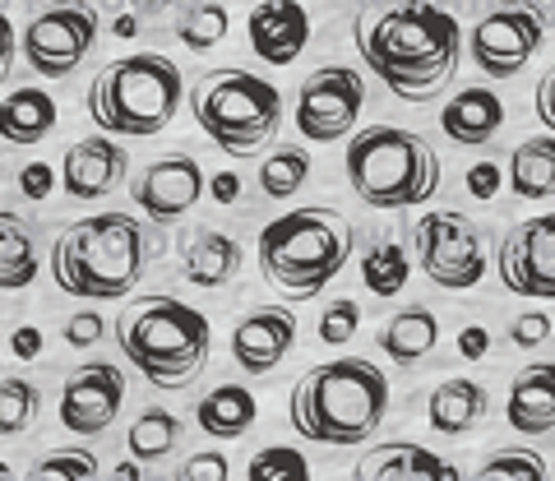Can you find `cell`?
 <instances>
[{
    "instance_id": "obj_37",
    "label": "cell",
    "mask_w": 555,
    "mask_h": 481,
    "mask_svg": "<svg viewBox=\"0 0 555 481\" xmlns=\"http://www.w3.org/2000/svg\"><path fill=\"white\" fill-rule=\"evenodd\" d=\"M357 329H361V306L352 297L324 306V315H320V342H328V348H343L347 338H357Z\"/></svg>"
},
{
    "instance_id": "obj_6",
    "label": "cell",
    "mask_w": 555,
    "mask_h": 481,
    "mask_svg": "<svg viewBox=\"0 0 555 481\" xmlns=\"http://www.w3.org/2000/svg\"><path fill=\"white\" fill-rule=\"evenodd\" d=\"M181 98L185 79L177 61H167L163 51H130V56L102 65L89 83V116L98 130L116 134V140H149L171 126Z\"/></svg>"
},
{
    "instance_id": "obj_48",
    "label": "cell",
    "mask_w": 555,
    "mask_h": 481,
    "mask_svg": "<svg viewBox=\"0 0 555 481\" xmlns=\"http://www.w3.org/2000/svg\"><path fill=\"white\" fill-rule=\"evenodd\" d=\"M112 32H116V38H134V32H139V20H134V14H120V20L112 24Z\"/></svg>"
},
{
    "instance_id": "obj_38",
    "label": "cell",
    "mask_w": 555,
    "mask_h": 481,
    "mask_svg": "<svg viewBox=\"0 0 555 481\" xmlns=\"http://www.w3.org/2000/svg\"><path fill=\"white\" fill-rule=\"evenodd\" d=\"M546 338H551V315L546 311H524V315L509 320V342L514 348L532 352V348H542Z\"/></svg>"
},
{
    "instance_id": "obj_51",
    "label": "cell",
    "mask_w": 555,
    "mask_h": 481,
    "mask_svg": "<svg viewBox=\"0 0 555 481\" xmlns=\"http://www.w3.org/2000/svg\"><path fill=\"white\" fill-rule=\"evenodd\" d=\"M0 481H14V472H10V463L0 458Z\"/></svg>"
},
{
    "instance_id": "obj_25",
    "label": "cell",
    "mask_w": 555,
    "mask_h": 481,
    "mask_svg": "<svg viewBox=\"0 0 555 481\" xmlns=\"http://www.w3.org/2000/svg\"><path fill=\"white\" fill-rule=\"evenodd\" d=\"M436 338H440L436 311H426V306H403V311H393L385 324H379L375 342L389 352V361H398V366H416L422 356L436 352Z\"/></svg>"
},
{
    "instance_id": "obj_33",
    "label": "cell",
    "mask_w": 555,
    "mask_h": 481,
    "mask_svg": "<svg viewBox=\"0 0 555 481\" xmlns=\"http://www.w3.org/2000/svg\"><path fill=\"white\" fill-rule=\"evenodd\" d=\"M228 10L222 5H190L181 20H177V42H185L190 51H208L218 42H228Z\"/></svg>"
},
{
    "instance_id": "obj_12",
    "label": "cell",
    "mask_w": 555,
    "mask_h": 481,
    "mask_svg": "<svg viewBox=\"0 0 555 481\" xmlns=\"http://www.w3.org/2000/svg\"><path fill=\"white\" fill-rule=\"evenodd\" d=\"M366 107V83L352 65H324L297 93V130L310 144H338L352 134Z\"/></svg>"
},
{
    "instance_id": "obj_29",
    "label": "cell",
    "mask_w": 555,
    "mask_h": 481,
    "mask_svg": "<svg viewBox=\"0 0 555 481\" xmlns=\"http://www.w3.org/2000/svg\"><path fill=\"white\" fill-rule=\"evenodd\" d=\"M408 273H412L408 250L398 246V240H389V236L371 240L366 255H361V283H366L371 297H385V301L398 297V291L408 287Z\"/></svg>"
},
{
    "instance_id": "obj_4",
    "label": "cell",
    "mask_w": 555,
    "mask_h": 481,
    "mask_svg": "<svg viewBox=\"0 0 555 481\" xmlns=\"http://www.w3.org/2000/svg\"><path fill=\"white\" fill-rule=\"evenodd\" d=\"M112 334L120 342L130 366L158 389H185L208 361V320L195 306H185L163 291L130 297L112 320Z\"/></svg>"
},
{
    "instance_id": "obj_9",
    "label": "cell",
    "mask_w": 555,
    "mask_h": 481,
    "mask_svg": "<svg viewBox=\"0 0 555 481\" xmlns=\"http://www.w3.org/2000/svg\"><path fill=\"white\" fill-rule=\"evenodd\" d=\"M412 255H416V269L444 291L477 287L486 278V269H491L486 232L473 218L449 213V209L422 213L412 222Z\"/></svg>"
},
{
    "instance_id": "obj_24",
    "label": "cell",
    "mask_w": 555,
    "mask_h": 481,
    "mask_svg": "<svg viewBox=\"0 0 555 481\" xmlns=\"http://www.w3.org/2000/svg\"><path fill=\"white\" fill-rule=\"evenodd\" d=\"M185 283H195L204 291H214V287H228L236 273H241V246L228 236V232H218V227H204L185 240Z\"/></svg>"
},
{
    "instance_id": "obj_31",
    "label": "cell",
    "mask_w": 555,
    "mask_h": 481,
    "mask_svg": "<svg viewBox=\"0 0 555 481\" xmlns=\"http://www.w3.org/2000/svg\"><path fill=\"white\" fill-rule=\"evenodd\" d=\"M310 177V153L301 144H278L264 162H259V191L269 199H292Z\"/></svg>"
},
{
    "instance_id": "obj_21",
    "label": "cell",
    "mask_w": 555,
    "mask_h": 481,
    "mask_svg": "<svg viewBox=\"0 0 555 481\" xmlns=\"http://www.w3.org/2000/svg\"><path fill=\"white\" fill-rule=\"evenodd\" d=\"M505 421L518 435H551L555 431V361H532L514 375L509 399H505Z\"/></svg>"
},
{
    "instance_id": "obj_22",
    "label": "cell",
    "mask_w": 555,
    "mask_h": 481,
    "mask_svg": "<svg viewBox=\"0 0 555 481\" xmlns=\"http://www.w3.org/2000/svg\"><path fill=\"white\" fill-rule=\"evenodd\" d=\"M56 120H61L56 98L47 89H38V83H28V89H14L5 102H0V140L14 144V148H33L56 130Z\"/></svg>"
},
{
    "instance_id": "obj_47",
    "label": "cell",
    "mask_w": 555,
    "mask_h": 481,
    "mask_svg": "<svg viewBox=\"0 0 555 481\" xmlns=\"http://www.w3.org/2000/svg\"><path fill=\"white\" fill-rule=\"evenodd\" d=\"M208 195H214L218 204H236V195H241V181H236V171H218V177L208 181Z\"/></svg>"
},
{
    "instance_id": "obj_1",
    "label": "cell",
    "mask_w": 555,
    "mask_h": 481,
    "mask_svg": "<svg viewBox=\"0 0 555 481\" xmlns=\"http://www.w3.org/2000/svg\"><path fill=\"white\" fill-rule=\"evenodd\" d=\"M352 38L366 70L403 102L444 93L463 56L459 20L430 0H366L352 20Z\"/></svg>"
},
{
    "instance_id": "obj_23",
    "label": "cell",
    "mask_w": 555,
    "mask_h": 481,
    "mask_svg": "<svg viewBox=\"0 0 555 481\" xmlns=\"http://www.w3.org/2000/svg\"><path fill=\"white\" fill-rule=\"evenodd\" d=\"M486 407H491V399H486V389L477 380H440L436 389H430L426 399V421L436 435H467L477 431Z\"/></svg>"
},
{
    "instance_id": "obj_10",
    "label": "cell",
    "mask_w": 555,
    "mask_h": 481,
    "mask_svg": "<svg viewBox=\"0 0 555 481\" xmlns=\"http://www.w3.org/2000/svg\"><path fill=\"white\" fill-rule=\"evenodd\" d=\"M98 42V10L65 0L42 14H33V24L24 28V61L33 65V75L42 79H69L83 65V56Z\"/></svg>"
},
{
    "instance_id": "obj_26",
    "label": "cell",
    "mask_w": 555,
    "mask_h": 481,
    "mask_svg": "<svg viewBox=\"0 0 555 481\" xmlns=\"http://www.w3.org/2000/svg\"><path fill=\"white\" fill-rule=\"evenodd\" d=\"M38 273H42V255L33 222L0 209V291H24L38 283Z\"/></svg>"
},
{
    "instance_id": "obj_14",
    "label": "cell",
    "mask_w": 555,
    "mask_h": 481,
    "mask_svg": "<svg viewBox=\"0 0 555 481\" xmlns=\"http://www.w3.org/2000/svg\"><path fill=\"white\" fill-rule=\"evenodd\" d=\"M126 403V375L112 361H83L61 385V426L75 435H102Z\"/></svg>"
},
{
    "instance_id": "obj_36",
    "label": "cell",
    "mask_w": 555,
    "mask_h": 481,
    "mask_svg": "<svg viewBox=\"0 0 555 481\" xmlns=\"http://www.w3.org/2000/svg\"><path fill=\"white\" fill-rule=\"evenodd\" d=\"M24 481H98V458L93 450H56L33 463Z\"/></svg>"
},
{
    "instance_id": "obj_8",
    "label": "cell",
    "mask_w": 555,
    "mask_h": 481,
    "mask_svg": "<svg viewBox=\"0 0 555 481\" xmlns=\"http://www.w3.org/2000/svg\"><path fill=\"white\" fill-rule=\"evenodd\" d=\"M190 116L228 158H246L278 134L283 98L269 79L236 70V65H218L190 89Z\"/></svg>"
},
{
    "instance_id": "obj_50",
    "label": "cell",
    "mask_w": 555,
    "mask_h": 481,
    "mask_svg": "<svg viewBox=\"0 0 555 481\" xmlns=\"http://www.w3.org/2000/svg\"><path fill=\"white\" fill-rule=\"evenodd\" d=\"M116 481H139V468H134V463H120V468H116Z\"/></svg>"
},
{
    "instance_id": "obj_28",
    "label": "cell",
    "mask_w": 555,
    "mask_h": 481,
    "mask_svg": "<svg viewBox=\"0 0 555 481\" xmlns=\"http://www.w3.org/2000/svg\"><path fill=\"white\" fill-rule=\"evenodd\" d=\"M509 191L518 199L555 195V134H532L509 153Z\"/></svg>"
},
{
    "instance_id": "obj_43",
    "label": "cell",
    "mask_w": 555,
    "mask_h": 481,
    "mask_svg": "<svg viewBox=\"0 0 555 481\" xmlns=\"http://www.w3.org/2000/svg\"><path fill=\"white\" fill-rule=\"evenodd\" d=\"M537 120H542V126L555 134V65L542 79H537Z\"/></svg>"
},
{
    "instance_id": "obj_49",
    "label": "cell",
    "mask_w": 555,
    "mask_h": 481,
    "mask_svg": "<svg viewBox=\"0 0 555 481\" xmlns=\"http://www.w3.org/2000/svg\"><path fill=\"white\" fill-rule=\"evenodd\" d=\"M130 5H134L139 14H163L167 5H177V0H130Z\"/></svg>"
},
{
    "instance_id": "obj_11",
    "label": "cell",
    "mask_w": 555,
    "mask_h": 481,
    "mask_svg": "<svg viewBox=\"0 0 555 481\" xmlns=\"http://www.w3.org/2000/svg\"><path fill=\"white\" fill-rule=\"evenodd\" d=\"M542 38H546L542 5H509L481 14L477 28L467 32V51H473L477 70L486 79H514L542 51Z\"/></svg>"
},
{
    "instance_id": "obj_35",
    "label": "cell",
    "mask_w": 555,
    "mask_h": 481,
    "mask_svg": "<svg viewBox=\"0 0 555 481\" xmlns=\"http://www.w3.org/2000/svg\"><path fill=\"white\" fill-rule=\"evenodd\" d=\"M246 481H310V463L301 450H287V444H269L259 450L246 468Z\"/></svg>"
},
{
    "instance_id": "obj_34",
    "label": "cell",
    "mask_w": 555,
    "mask_h": 481,
    "mask_svg": "<svg viewBox=\"0 0 555 481\" xmlns=\"http://www.w3.org/2000/svg\"><path fill=\"white\" fill-rule=\"evenodd\" d=\"M473 481H546V458L537 450H500L473 472Z\"/></svg>"
},
{
    "instance_id": "obj_17",
    "label": "cell",
    "mask_w": 555,
    "mask_h": 481,
    "mask_svg": "<svg viewBox=\"0 0 555 481\" xmlns=\"http://www.w3.org/2000/svg\"><path fill=\"white\" fill-rule=\"evenodd\" d=\"M246 38H250V51L264 65H292L306 51L310 42V14L297 0H259L246 20Z\"/></svg>"
},
{
    "instance_id": "obj_39",
    "label": "cell",
    "mask_w": 555,
    "mask_h": 481,
    "mask_svg": "<svg viewBox=\"0 0 555 481\" xmlns=\"http://www.w3.org/2000/svg\"><path fill=\"white\" fill-rule=\"evenodd\" d=\"M228 477H232V463L218 450H204L195 458H185L181 472H177V481H228Z\"/></svg>"
},
{
    "instance_id": "obj_45",
    "label": "cell",
    "mask_w": 555,
    "mask_h": 481,
    "mask_svg": "<svg viewBox=\"0 0 555 481\" xmlns=\"http://www.w3.org/2000/svg\"><path fill=\"white\" fill-rule=\"evenodd\" d=\"M10 352L20 361H38L42 356V329H33V324H24V329L10 334Z\"/></svg>"
},
{
    "instance_id": "obj_16",
    "label": "cell",
    "mask_w": 555,
    "mask_h": 481,
    "mask_svg": "<svg viewBox=\"0 0 555 481\" xmlns=\"http://www.w3.org/2000/svg\"><path fill=\"white\" fill-rule=\"evenodd\" d=\"M297 348V315L287 306H255L232 329V361L246 375H273Z\"/></svg>"
},
{
    "instance_id": "obj_15",
    "label": "cell",
    "mask_w": 555,
    "mask_h": 481,
    "mask_svg": "<svg viewBox=\"0 0 555 481\" xmlns=\"http://www.w3.org/2000/svg\"><path fill=\"white\" fill-rule=\"evenodd\" d=\"M204 199V167L190 153H171L144 167V177L134 185V209L144 213L153 227H171L181 222L195 204Z\"/></svg>"
},
{
    "instance_id": "obj_7",
    "label": "cell",
    "mask_w": 555,
    "mask_h": 481,
    "mask_svg": "<svg viewBox=\"0 0 555 481\" xmlns=\"http://www.w3.org/2000/svg\"><path fill=\"white\" fill-rule=\"evenodd\" d=\"M347 181L366 209H416L440 191V153L412 130L371 126L347 144Z\"/></svg>"
},
{
    "instance_id": "obj_46",
    "label": "cell",
    "mask_w": 555,
    "mask_h": 481,
    "mask_svg": "<svg viewBox=\"0 0 555 481\" xmlns=\"http://www.w3.org/2000/svg\"><path fill=\"white\" fill-rule=\"evenodd\" d=\"M14 51H20V38H14V24L0 14V83H5L10 65H14Z\"/></svg>"
},
{
    "instance_id": "obj_42",
    "label": "cell",
    "mask_w": 555,
    "mask_h": 481,
    "mask_svg": "<svg viewBox=\"0 0 555 481\" xmlns=\"http://www.w3.org/2000/svg\"><path fill=\"white\" fill-rule=\"evenodd\" d=\"M467 191H473L477 199H491L500 191V167L495 162H477L467 167Z\"/></svg>"
},
{
    "instance_id": "obj_41",
    "label": "cell",
    "mask_w": 555,
    "mask_h": 481,
    "mask_svg": "<svg viewBox=\"0 0 555 481\" xmlns=\"http://www.w3.org/2000/svg\"><path fill=\"white\" fill-rule=\"evenodd\" d=\"M51 185H56V171H51L47 162H28V167L20 171V191H24L28 199H42Z\"/></svg>"
},
{
    "instance_id": "obj_5",
    "label": "cell",
    "mask_w": 555,
    "mask_h": 481,
    "mask_svg": "<svg viewBox=\"0 0 555 481\" xmlns=\"http://www.w3.org/2000/svg\"><path fill=\"white\" fill-rule=\"evenodd\" d=\"M352 240H357L352 222L338 209H328V204L292 209L259 232V273H264L273 291L306 301L343 273Z\"/></svg>"
},
{
    "instance_id": "obj_3",
    "label": "cell",
    "mask_w": 555,
    "mask_h": 481,
    "mask_svg": "<svg viewBox=\"0 0 555 481\" xmlns=\"http://www.w3.org/2000/svg\"><path fill=\"white\" fill-rule=\"evenodd\" d=\"M149 232L130 213L79 218L51 246V278L75 301H120L149 269Z\"/></svg>"
},
{
    "instance_id": "obj_27",
    "label": "cell",
    "mask_w": 555,
    "mask_h": 481,
    "mask_svg": "<svg viewBox=\"0 0 555 481\" xmlns=\"http://www.w3.org/2000/svg\"><path fill=\"white\" fill-rule=\"evenodd\" d=\"M255 417H259V403H255V393L241 389V385L208 389L199 399V407H195L199 431L214 435V440H241L255 426Z\"/></svg>"
},
{
    "instance_id": "obj_40",
    "label": "cell",
    "mask_w": 555,
    "mask_h": 481,
    "mask_svg": "<svg viewBox=\"0 0 555 481\" xmlns=\"http://www.w3.org/2000/svg\"><path fill=\"white\" fill-rule=\"evenodd\" d=\"M102 329H107V324H102L98 311H75L65 320V342L69 348H93V342L102 338Z\"/></svg>"
},
{
    "instance_id": "obj_30",
    "label": "cell",
    "mask_w": 555,
    "mask_h": 481,
    "mask_svg": "<svg viewBox=\"0 0 555 481\" xmlns=\"http://www.w3.org/2000/svg\"><path fill=\"white\" fill-rule=\"evenodd\" d=\"M177 444H181V421H177V412L149 407V412H139V417L130 421L126 450H130V458H139V463H158V458H167L171 450H177Z\"/></svg>"
},
{
    "instance_id": "obj_32",
    "label": "cell",
    "mask_w": 555,
    "mask_h": 481,
    "mask_svg": "<svg viewBox=\"0 0 555 481\" xmlns=\"http://www.w3.org/2000/svg\"><path fill=\"white\" fill-rule=\"evenodd\" d=\"M38 412H42V389L24 380V375H5L0 380V435L14 440V435H24L33 421H38Z\"/></svg>"
},
{
    "instance_id": "obj_13",
    "label": "cell",
    "mask_w": 555,
    "mask_h": 481,
    "mask_svg": "<svg viewBox=\"0 0 555 481\" xmlns=\"http://www.w3.org/2000/svg\"><path fill=\"white\" fill-rule=\"evenodd\" d=\"M500 283L524 301H555V213L524 218L505 232Z\"/></svg>"
},
{
    "instance_id": "obj_18",
    "label": "cell",
    "mask_w": 555,
    "mask_h": 481,
    "mask_svg": "<svg viewBox=\"0 0 555 481\" xmlns=\"http://www.w3.org/2000/svg\"><path fill=\"white\" fill-rule=\"evenodd\" d=\"M126 181V153L107 134H89V140L69 144L61 158V191L69 199H102Z\"/></svg>"
},
{
    "instance_id": "obj_2",
    "label": "cell",
    "mask_w": 555,
    "mask_h": 481,
    "mask_svg": "<svg viewBox=\"0 0 555 481\" xmlns=\"http://www.w3.org/2000/svg\"><path fill=\"white\" fill-rule=\"evenodd\" d=\"M287 412L301 440L357 450L379 431L389 412V375L366 356L320 361L292 385Z\"/></svg>"
},
{
    "instance_id": "obj_44",
    "label": "cell",
    "mask_w": 555,
    "mask_h": 481,
    "mask_svg": "<svg viewBox=\"0 0 555 481\" xmlns=\"http://www.w3.org/2000/svg\"><path fill=\"white\" fill-rule=\"evenodd\" d=\"M486 352H491V334H486L481 324H467V329L459 334V356L463 361H481Z\"/></svg>"
},
{
    "instance_id": "obj_20",
    "label": "cell",
    "mask_w": 555,
    "mask_h": 481,
    "mask_svg": "<svg viewBox=\"0 0 555 481\" xmlns=\"http://www.w3.org/2000/svg\"><path fill=\"white\" fill-rule=\"evenodd\" d=\"M440 130L449 134V144L459 148H481L491 144L500 130H505V102H500L495 89H486V83H473V89H463L444 102L440 112Z\"/></svg>"
},
{
    "instance_id": "obj_19",
    "label": "cell",
    "mask_w": 555,
    "mask_h": 481,
    "mask_svg": "<svg viewBox=\"0 0 555 481\" xmlns=\"http://www.w3.org/2000/svg\"><path fill=\"white\" fill-rule=\"evenodd\" d=\"M357 481H463V472L436 450H422L412 440H389L379 450L361 454Z\"/></svg>"
}]
</instances>
